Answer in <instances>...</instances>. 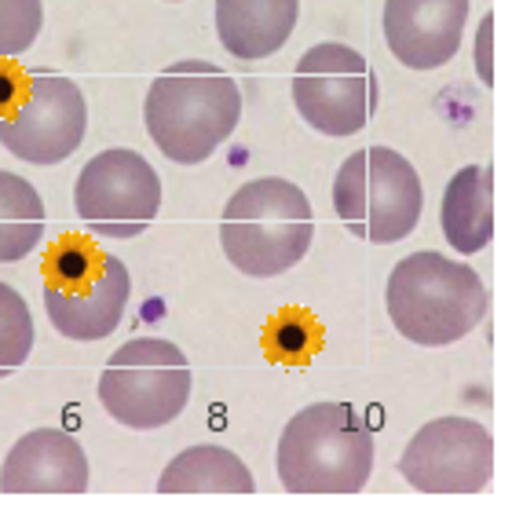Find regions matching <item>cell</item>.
Segmentation results:
<instances>
[{
	"mask_svg": "<svg viewBox=\"0 0 512 512\" xmlns=\"http://www.w3.org/2000/svg\"><path fill=\"white\" fill-rule=\"evenodd\" d=\"M472 0H384V41L410 70H439L458 55Z\"/></svg>",
	"mask_w": 512,
	"mask_h": 512,
	"instance_id": "cell-12",
	"label": "cell"
},
{
	"mask_svg": "<svg viewBox=\"0 0 512 512\" xmlns=\"http://www.w3.org/2000/svg\"><path fill=\"white\" fill-rule=\"evenodd\" d=\"M425 209L421 176L392 147H363L333 176V213L355 238L395 246L414 235Z\"/></svg>",
	"mask_w": 512,
	"mask_h": 512,
	"instance_id": "cell-5",
	"label": "cell"
},
{
	"mask_svg": "<svg viewBox=\"0 0 512 512\" xmlns=\"http://www.w3.org/2000/svg\"><path fill=\"white\" fill-rule=\"evenodd\" d=\"M191 363L172 341L136 337L110 355L99 374V403L136 432L172 425L191 403Z\"/></svg>",
	"mask_w": 512,
	"mask_h": 512,
	"instance_id": "cell-6",
	"label": "cell"
},
{
	"mask_svg": "<svg viewBox=\"0 0 512 512\" xmlns=\"http://www.w3.org/2000/svg\"><path fill=\"white\" fill-rule=\"evenodd\" d=\"M30 96L15 114L0 118V147L30 165H63L88 132V103L77 81L52 70H30Z\"/></svg>",
	"mask_w": 512,
	"mask_h": 512,
	"instance_id": "cell-10",
	"label": "cell"
},
{
	"mask_svg": "<svg viewBox=\"0 0 512 512\" xmlns=\"http://www.w3.org/2000/svg\"><path fill=\"white\" fill-rule=\"evenodd\" d=\"M300 0H216V37L227 55L260 63L293 37Z\"/></svg>",
	"mask_w": 512,
	"mask_h": 512,
	"instance_id": "cell-14",
	"label": "cell"
},
{
	"mask_svg": "<svg viewBox=\"0 0 512 512\" xmlns=\"http://www.w3.org/2000/svg\"><path fill=\"white\" fill-rule=\"evenodd\" d=\"M491 37H494V15H483V22H480V37H476V70H480V81H483V85H494Z\"/></svg>",
	"mask_w": 512,
	"mask_h": 512,
	"instance_id": "cell-21",
	"label": "cell"
},
{
	"mask_svg": "<svg viewBox=\"0 0 512 512\" xmlns=\"http://www.w3.org/2000/svg\"><path fill=\"white\" fill-rule=\"evenodd\" d=\"M315 344H319V330H315V322H311L308 315H300V311L278 315V319L271 322V330H267V348H271V355L282 359V363H304Z\"/></svg>",
	"mask_w": 512,
	"mask_h": 512,
	"instance_id": "cell-20",
	"label": "cell"
},
{
	"mask_svg": "<svg viewBox=\"0 0 512 512\" xmlns=\"http://www.w3.org/2000/svg\"><path fill=\"white\" fill-rule=\"evenodd\" d=\"M242 121V88L224 66L180 59L147 88L143 125L172 165H202L235 136Z\"/></svg>",
	"mask_w": 512,
	"mask_h": 512,
	"instance_id": "cell-1",
	"label": "cell"
},
{
	"mask_svg": "<svg viewBox=\"0 0 512 512\" xmlns=\"http://www.w3.org/2000/svg\"><path fill=\"white\" fill-rule=\"evenodd\" d=\"M48 213H44L41 191L26 176L0 169V264L26 260L41 246Z\"/></svg>",
	"mask_w": 512,
	"mask_h": 512,
	"instance_id": "cell-17",
	"label": "cell"
},
{
	"mask_svg": "<svg viewBox=\"0 0 512 512\" xmlns=\"http://www.w3.org/2000/svg\"><path fill=\"white\" fill-rule=\"evenodd\" d=\"M399 472L421 494H480L494 480V439L472 417H436L406 443Z\"/></svg>",
	"mask_w": 512,
	"mask_h": 512,
	"instance_id": "cell-9",
	"label": "cell"
},
{
	"mask_svg": "<svg viewBox=\"0 0 512 512\" xmlns=\"http://www.w3.org/2000/svg\"><path fill=\"white\" fill-rule=\"evenodd\" d=\"M169 4H180V0H169Z\"/></svg>",
	"mask_w": 512,
	"mask_h": 512,
	"instance_id": "cell-22",
	"label": "cell"
},
{
	"mask_svg": "<svg viewBox=\"0 0 512 512\" xmlns=\"http://www.w3.org/2000/svg\"><path fill=\"white\" fill-rule=\"evenodd\" d=\"M77 220L99 238L143 235L161 209V180L143 154L125 147L103 150L77 172Z\"/></svg>",
	"mask_w": 512,
	"mask_h": 512,
	"instance_id": "cell-8",
	"label": "cell"
},
{
	"mask_svg": "<svg viewBox=\"0 0 512 512\" xmlns=\"http://www.w3.org/2000/svg\"><path fill=\"white\" fill-rule=\"evenodd\" d=\"M439 224L447 246L461 256H472L491 246L494 238V172L491 165H465L450 176Z\"/></svg>",
	"mask_w": 512,
	"mask_h": 512,
	"instance_id": "cell-15",
	"label": "cell"
},
{
	"mask_svg": "<svg viewBox=\"0 0 512 512\" xmlns=\"http://www.w3.org/2000/svg\"><path fill=\"white\" fill-rule=\"evenodd\" d=\"M275 465L289 494H359L374 472V432L352 403H311L286 421Z\"/></svg>",
	"mask_w": 512,
	"mask_h": 512,
	"instance_id": "cell-2",
	"label": "cell"
},
{
	"mask_svg": "<svg viewBox=\"0 0 512 512\" xmlns=\"http://www.w3.org/2000/svg\"><path fill=\"white\" fill-rule=\"evenodd\" d=\"M92 483L88 454L63 428H33L0 465L4 494H85Z\"/></svg>",
	"mask_w": 512,
	"mask_h": 512,
	"instance_id": "cell-13",
	"label": "cell"
},
{
	"mask_svg": "<svg viewBox=\"0 0 512 512\" xmlns=\"http://www.w3.org/2000/svg\"><path fill=\"white\" fill-rule=\"evenodd\" d=\"M384 300L399 337L421 348H447L480 326L491 293L472 264L421 249L392 267Z\"/></svg>",
	"mask_w": 512,
	"mask_h": 512,
	"instance_id": "cell-3",
	"label": "cell"
},
{
	"mask_svg": "<svg viewBox=\"0 0 512 512\" xmlns=\"http://www.w3.org/2000/svg\"><path fill=\"white\" fill-rule=\"evenodd\" d=\"M44 26L41 0H0V59L26 55Z\"/></svg>",
	"mask_w": 512,
	"mask_h": 512,
	"instance_id": "cell-19",
	"label": "cell"
},
{
	"mask_svg": "<svg viewBox=\"0 0 512 512\" xmlns=\"http://www.w3.org/2000/svg\"><path fill=\"white\" fill-rule=\"evenodd\" d=\"M377 99L374 70L352 44H311L293 70V107L304 125L330 139L359 136L377 114Z\"/></svg>",
	"mask_w": 512,
	"mask_h": 512,
	"instance_id": "cell-7",
	"label": "cell"
},
{
	"mask_svg": "<svg viewBox=\"0 0 512 512\" xmlns=\"http://www.w3.org/2000/svg\"><path fill=\"white\" fill-rule=\"evenodd\" d=\"M315 238L308 194L293 180L260 176L242 183L220 216V246L235 271L249 278H275L297 267Z\"/></svg>",
	"mask_w": 512,
	"mask_h": 512,
	"instance_id": "cell-4",
	"label": "cell"
},
{
	"mask_svg": "<svg viewBox=\"0 0 512 512\" xmlns=\"http://www.w3.org/2000/svg\"><path fill=\"white\" fill-rule=\"evenodd\" d=\"M33 341H37V330H33L30 304L22 300V293L0 282V381L26 366Z\"/></svg>",
	"mask_w": 512,
	"mask_h": 512,
	"instance_id": "cell-18",
	"label": "cell"
},
{
	"mask_svg": "<svg viewBox=\"0 0 512 512\" xmlns=\"http://www.w3.org/2000/svg\"><path fill=\"white\" fill-rule=\"evenodd\" d=\"M128 297H132V278L125 260H118L114 253H99V271L88 286L81 282L44 286V311L55 333H63L66 341L92 344L118 330Z\"/></svg>",
	"mask_w": 512,
	"mask_h": 512,
	"instance_id": "cell-11",
	"label": "cell"
},
{
	"mask_svg": "<svg viewBox=\"0 0 512 512\" xmlns=\"http://www.w3.org/2000/svg\"><path fill=\"white\" fill-rule=\"evenodd\" d=\"M161 494H253L256 480L235 450L198 443L180 450L158 480Z\"/></svg>",
	"mask_w": 512,
	"mask_h": 512,
	"instance_id": "cell-16",
	"label": "cell"
}]
</instances>
